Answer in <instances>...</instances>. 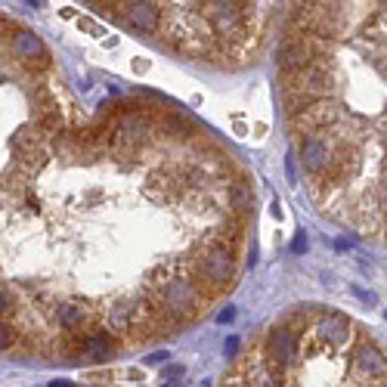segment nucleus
I'll list each match as a JSON object with an SVG mask.
<instances>
[{
    "label": "nucleus",
    "instance_id": "1",
    "mask_svg": "<svg viewBox=\"0 0 387 387\" xmlns=\"http://www.w3.org/2000/svg\"><path fill=\"white\" fill-rule=\"evenodd\" d=\"M50 387H78V384H50Z\"/></svg>",
    "mask_w": 387,
    "mask_h": 387
}]
</instances>
